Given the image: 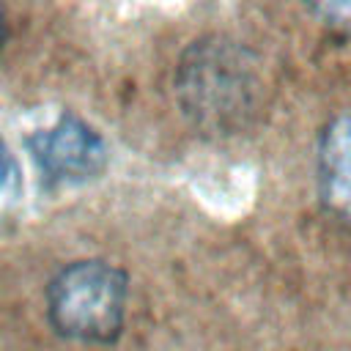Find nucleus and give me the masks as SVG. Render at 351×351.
<instances>
[{
	"label": "nucleus",
	"instance_id": "5",
	"mask_svg": "<svg viewBox=\"0 0 351 351\" xmlns=\"http://www.w3.org/2000/svg\"><path fill=\"white\" fill-rule=\"evenodd\" d=\"M22 195V178H19V167L16 159L11 156L5 140L0 137V219H5L14 206L19 203Z\"/></svg>",
	"mask_w": 351,
	"mask_h": 351
},
{
	"label": "nucleus",
	"instance_id": "6",
	"mask_svg": "<svg viewBox=\"0 0 351 351\" xmlns=\"http://www.w3.org/2000/svg\"><path fill=\"white\" fill-rule=\"evenodd\" d=\"M307 11L318 16L324 27L351 36V3H315V5H307Z\"/></svg>",
	"mask_w": 351,
	"mask_h": 351
},
{
	"label": "nucleus",
	"instance_id": "1",
	"mask_svg": "<svg viewBox=\"0 0 351 351\" xmlns=\"http://www.w3.org/2000/svg\"><path fill=\"white\" fill-rule=\"evenodd\" d=\"M173 93L192 129L211 137L247 132L266 110L261 55L230 36H200L178 58Z\"/></svg>",
	"mask_w": 351,
	"mask_h": 351
},
{
	"label": "nucleus",
	"instance_id": "7",
	"mask_svg": "<svg viewBox=\"0 0 351 351\" xmlns=\"http://www.w3.org/2000/svg\"><path fill=\"white\" fill-rule=\"evenodd\" d=\"M5 36H8V27H5V16H3V11H0V47H3V41H5Z\"/></svg>",
	"mask_w": 351,
	"mask_h": 351
},
{
	"label": "nucleus",
	"instance_id": "4",
	"mask_svg": "<svg viewBox=\"0 0 351 351\" xmlns=\"http://www.w3.org/2000/svg\"><path fill=\"white\" fill-rule=\"evenodd\" d=\"M315 181L321 206L351 228V110L324 126L315 151Z\"/></svg>",
	"mask_w": 351,
	"mask_h": 351
},
{
	"label": "nucleus",
	"instance_id": "3",
	"mask_svg": "<svg viewBox=\"0 0 351 351\" xmlns=\"http://www.w3.org/2000/svg\"><path fill=\"white\" fill-rule=\"evenodd\" d=\"M27 148L38 170L58 184H80L96 178L107 165L101 134L74 112H63L49 129L27 137Z\"/></svg>",
	"mask_w": 351,
	"mask_h": 351
},
{
	"label": "nucleus",
	"instance_id": "2",
	"mask_svg": "<svg viewBox=\"0 0 351 351\" xmlns=\"http://www.w3.org/2000/svg\"><path fill=\"white\" fill-rule=\"evenodd\" d=\"M129 280L110 261L85 258L66 263L47 285L52 329L77 343H115L126 321Z\"/></svg>",
	"mask_w": 351,
	"mask_h": 351
}]
</instances>
